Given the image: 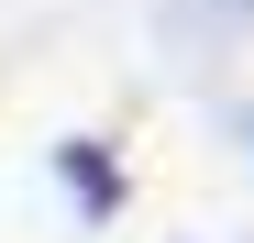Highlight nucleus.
I'll return each mask as SVG.
<instances>
[{"label": "nucleus", "mask_w": 254, "mask_h": 243, "mask_svg": "<svg viewBox=\"0 0 254 243\" xmlns=\"http://www.w3.org/2000/svg\"><path fill=\"white\" fill-rule=\"evenodd\" d=\"M56 177L77 188V210H89V221H111V210H122V155H111V144H89V133L56 144Z\"/></svg>", "instance_id": "f257e3e1"}, {"label": "nucleus", "mask_w": 254, "mask_h": 243, "mask_svg": "<svg viewBox=\"0 0 254 243\" xmlns=\"http://www.w3.org/2000/svg\"><path fill=\"white\" fill-rule=\"evenodd\" d=\"M243 144H254V111H243Z\"/></svg>", "instance_id": "f03ea898"}]
</instances>
